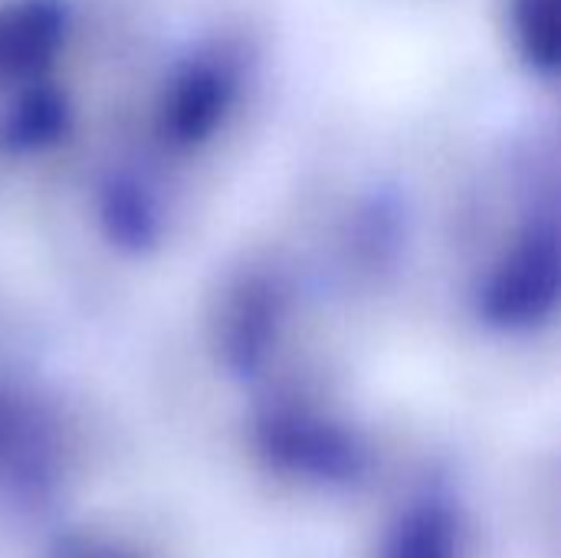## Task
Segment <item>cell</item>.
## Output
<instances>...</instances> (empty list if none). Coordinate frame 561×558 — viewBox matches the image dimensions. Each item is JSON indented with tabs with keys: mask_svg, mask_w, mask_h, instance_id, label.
<instances>
[{
	"mask_svg": "<svg viewBox=\"0 0 561 558\" xmlns=\"http://www.w3.org/2000/svg\"><path fill=\"white\" fill-rule=\"evenodd\" d=\"M523 46H529L533 56H552V0H526V7L516 10Z\"/></svg>",
	"mask_w": 561,
	"mask_h": 558,
	"instance_id": "6da1fadb",
	"label": "cell"
}]
</instances>
